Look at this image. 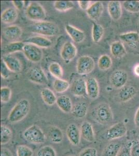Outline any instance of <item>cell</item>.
Instances as JSON below:
<instances>
[{
	"label": "cell",
	"mask_w": 139,
	"mask_h": 156,
	"mask_svg": "<svg viewBox=\"0 0 139 156\" xmlns=\"http://www.w3.org/2000/svg\"><path fill=\"white\" fill-rule=\"evenodd\" d=\"M26 15L31 20L42 21L46 18V12L40 4L36 2H31L26 7Z\"/></svg>",
	"instance_id": "obj_5"
},
{
	"label": "cell",
	"mask_w": 139,
	"mask_h": 156,
	"mask_svg": "<svg viewBox=\"0 0 139 156\" xmlns=\"http://www.w3.org/2000/svg\"><path fill=\"white\" fill-rule=\"evenodd\" d=\"M2 60L11 72L18 73L21 71L22 64L17 57L11 54H5L2 56Z\"/></svg>",
	"instance_id": "obj_14"
},
{
	"label": "cell",
	"mask_w": 139,
	"mask_h": 156,
	"mask_svg": "<svg viewBox=\"0 0 139 156\" xmlns=\"http://www.w3.org/2000/svg\"><path fill=\"white\" fill-rule=\"evenodd\" d=\"M18 16L17 11L13 7H9L2 12L1 16V21L6 24L12 23L16 21Z\"/></svg>",
	"instance_id": "obj_26"
},
{
	"label": "cell",
	"mask_w": 139,
	"mask_h": 156,
	"mask_svg": "<svg viewBox=\"0 0 139 156\" xmlns=\"http://www.w3.org/2000/svg\"><path fill=\"white\" fill-rule=\"evenodd\" d=\"M125 9L132 13L139 12V1H126L123 3Z\"/></svg>",
	"instance_id": "obj_38"
},
{
	"label": "cell",
	"mask_w": 139,
	"mask_h": 156,
	"mask_svg": "<svg viewBox=\"0 0 139 156\" xmlns=\"http://www.w3.org/2000/svg\"><path fill=\"white\" fill-rule=\"evenodd\" d=\"M30 102L28 99L20 100L13 107L8 116V120L11 123H16L23 120L30 112Z\"/></svg>",
	"instance_id": "obj_3"
},
{
	"label": "cell",
	"mask_w": 139,
	"mask_h": 156,
	"mask_svg": "<svg viewBox=\"0 0 139 156\" xmlns=\"http://www.w3.org/2000/svg\"><path fill=\"white\" fill-rule=\"evenodd\" d=\"M16 154L17 156H33V151L28 146L21 145L17 147Z\"/></svg>",
	"instance_id": "obj_40"
},
{
	"label": "cell",
	"mask_w": 139,
	"mask_h": 156,
	"mask_svg": "<svg viewBox=\"0 0 139 156\" xmlns=\"http://www.w3.org/2000/svg\"><path fill=\"white\" fill-rule=\"evenodd\" d=\"M128 78V76L126 71L117 69L111 75L110 82L112 85L115 89H120L127 83Z\"/></svg>",
	"instance_id": "obj_10"
},
{
	"label": "cell",
	"mask_w": 139,
	"mask_h": 156,
	"mask_svg": "<svg viewBox=\"0 0 139 156\" xmlns=\"http://www.w3.org/2000/svg\"><path fill=\"white\" fill-rule=\"evenodd\" d=\"M3 34L8 41L13 42L21 37L23 31L17 25H12L4 28L3 29Z\"/></svg>",
	"instance_id": "obj_15"
},
{
	"label": "cell",
	"mask_w": 139,
	"mask_h": 156,
	"mask_svg": "<svg viewBox=\"0 0 139 156\" xmlns=\"http://www.w3.org/2000/svg\"><path fill=\"white\" fill-rule=\"evenodd\" d=\"M88 112V105L84 101L76 104L73 107L72 114L75 118L83 119L86 117Z\"/></svg>",
	"instance_id": "obj_28"
},
{
	"label": "cell",
	"mask_w": 139,
	"mask_h": 156,
	"mask_svg": "<svg viewBox=\"0 0 139 156\" xmlns=\"http://www.w3.org/2000/svg\"><path fill=\"white\" fill-rule=\"evenodd\" d=\"M23 136L26 141L34 144H43L46 140L44 132L36 125H32L27 128L23 132Z\"/></svg>",
	"instance_id": "obj_4"
},
{
	"label": "cell",
	"mask_w": 139,
	"mask_h": 156,
	"mask_svg": "<svg viewBox=\"0 0 139 156\" xmlns=\"http://www.w3.org/2000/svg\"><path fill=\"white\" fill-rule=\"evenodd\" d=\"M1 75L2 78L5 79H7L11 75V71L7 68L5 64L4 63L3 60L1 61Z\"/></svg>",
	"instance_id": "obj_43"
},
{
	"label": "cell",
	"mask_w": 139,
	"mask_h": 156,
	"mask_svg": "<svg viewBox=\"0 0 139 156\" xmlns=\"http://www.w3.org/2000/svg\"><path fill=\"white\" fill-rule=\"evenodd\" d=\"M30 32L47 37L56 36L60 32V29L56 23L50 21H37L27 27Z\"/></svg>",
	"instance_id": "obj_1"
},
{
	"label": "cell",
	"mask_w": 139,
	"mask_h": 156,
	"mask_svg": "<svg viewBox=\"0 0 139 156\" xmlns=\"http://www.w3.org/2000/svg\"><path fill=\"white\" fill-rule=\"evenodd\" d=\"M56 104L61 110L65 113H69L72 110V101L69 96L67 95H61L58 97Z\"/></svg>",
	"instance_id": "obj_25"
},
{
	"label": "cell",
	"mask_w": 139,
	"mask_h": 156,
	"mask_svg": "<svg viewBox=\"0 0 139 156\" xmlns=\"http://www.w3.org/2000/svg\"><path fill=\"white\" fill-rule=\"evenodd\" d=\"M104 32V28L101 25L93 22L92 29V37L93 42L97 43L100 42L103 36Z\"/></svg>",
	"instance_id": "obj_31"
},
{
	"label": "cell",
	"mask_w": 139,
	"mask_h": 156,
	"mask_svg": "<svg viewBox=\"0 0 139 156\" xmlns=\"http://www.w3.org/2000/svg\"><path fill=\"white\" fill-rule=\"evenodd\" d=\"M12 4L18 10H21L25 6V2L23 1H12Z\"/></svg>",
	"instance_id": "obj_47"
},
{
	"label": "cell",
	"mask_w": 139,
	"mask_h": 156,
	"mask_svg": "<svg viewBox=\"0 0 139 156\" xmlns=\"http://www.w3.org/2000/svg\"><path fill=\"white\" fill-rule=\"evenodd\" d=\"M25 43L21 41H16L11 42L6 45L4 50L6 51V54H11L18 51H23L25 46Z\"/></svg>",
	"instance_id": "obj_32"
},
{
	"label": "cell",
	"mask_w": 139,
	"mask_h": 156,
	"mask_svg": "<svg viewBox=\"0 0 139 156\" xmlns=\"http://www.w3.org/2000/svg\"><path fill=\"white\" fill-rule=\"evenodd\" d=\"M23 51L25 57L31 62H39L42 60L43 56V53L41 48L30 43L25 44Z\"/></svg>",
	"instance_id": "obj_8"
},
{
	"label": "cell",
	"mask_w": 139,
	"mask_h": 156,
	"mask_svg": "<svg viewBox=\"0 0 139 156\" xmlns=\"http://www.w3.org/2000/svg\"><path fill=\"white\" fill-rule=\"evenodd\" d=\"M104 10V7L102 2L97 1L90 5L86 11L88 17L95 21H98L102 15Z\"/></svg>",
	"instance_id": "obj_18"
},
{
	"label": "cell",
	"mask_w": 139,
	"mask_h": 156,
	"mask_svg": "<svg viewBox=\"0 0 139 156\" xmlns=\"http://www.w3.org/2000/svg\"><path fill=\"white\" fill-rule=\"evenodd\" d=\"M92 117L96 122L102 125H107L113 120V114L111 107L106 103L97 105L92 112Z\"/></svg>",
	"instance_id": "obj_2"
},
{
	"label": "cell",
	"mask_w": 139,
	"mask_h": 156,
	"mask_svg": "<svg viewBox=\"0 0 139 156\" xmlns=\"http://www.w3.org/2000/svg\"><path fill=\"white\" fill-rule=\"evenodd\" d=\"M80 131L81 136L85 140L89 142H93L95 140V132L91 123L87 121H84L80 127Z\"/></svg>",
	"instance_id": "obj_19"
},
{
	"label": "cell",
	"mask_w": 139,
	"mask_h": 156,
	"mask_svg": "<svg viewBox=\"0 0 139 156\" xmlns=\"http://www.w3.org/2000/svg\"><path fill=\"white\" fill-rule=\"evenodd\" d=\"M41 95L43 101L46 105L52 106L56 103L57 98L50 89L48 88L43 89L41 90Z\"/></svg>",
	"instance_id": "obj_30"
},
{
	"label": "cell",
	"mask_w": 139,
	"mask_h": 156,
	"mask_svg": "<svg viewBox=\"0 0 139 156\" xmlns=\"http://www.w3.org/2000/svg\"><path fill=\"white\" fill-rule=\"evenodd\" d=\"M12 133L8 126L1 125V145L9 143L12 138Z\"/></svg>",
	"instance_id": "obj_34"
},
{
	"label": "cell",
	"mask_w": 139,
	"mask_h": 156,
	"mask_svg": "<svg viewBox=\"0 0 139 156\" xmlns=\"http://www.w3.org/2000/svg\"><path fill=\"white\" fill-rule=\"evenodd\" d=\"M134 72L137 76H139V64H137L134 67Z\"/></svg>",
	"instance_id": "obj_50"
},
{
	"label": "cell",
	"mask_w": 139,
	"mask_h": 156,
	"mask_svg": "<svg viewBox=\"0 0 139 156\" xmlns=\"http://www.w3.org/2000/svg\"><path fill=\"white\" fill-rule=\"evenodd\" d=\"M77 55V48L72 43L68 41L62 46L60 55L65 64H69Z\"/></svg>",
	"instance_id": "obj_11"
},
{
	"label": "cell",
	"mask_w": 139,
	"mask_h": 156,
	"mask_svg": "<svg viewBox=\"0 0 139 156\" xmlns=\"http://www.w3.org/2000/svg\"><path fill=\"white\" fill-rule=\"evenodd\" d=\"M27 76L30 81L35 83L42 85L48 83V80L46 74L39 66H33L30 68L28 72Z\"/></svg>",
	"instance_id": "obj_9"
},
{
	"label": "cell",
	"mask_w": 139,
	"mask_h": 156,
	"mask_svg": "<svg viewBox=\"0 0 139 156\" xmlns=\"http://www.w3.org/2000/svg\"><path fill=\"white\" fill-rule=\"evenodd\" d=\"M131 144L125 145L122 148L117 156H131L130 153Z\"/></svg>",
	"instance_id": "obj_45"
},
{
	"label": "cell",
	"mask_w": 139,
	"mask_h": 156,
	"mask_svg": "<svg viewBox=\"0 0 139 156\" xmlns=\"http://www.w3.org/2000/svg\"><path fill=\"white\" fill-rule=\"evenodd\" d=\"M134 120V123L136 126L139 127V107L136 112Z\"/></svg>",
	"instance_id": "obj_49"
},
{
	"label": "cell",
	"mask_w": 139,
	"mask_h": 156,
	"mask_svg": "<svg viewBox=\"0 0 139 156\" xmlns=\"http://www.w3.org/2000/svg\"><path fill=\"white\" fill-rule=\"evenodd\" d=\"M66 134L71 144L75 146L79 145L81 134L79 128L74 123L69 125L66 129Z\"/></svg>",
	"instance_id": "obj_13"
},
{
	"label": "cell",
	"mask_w": 139,
	"mask_h": 156,
	"mask_svg": "<svg viewBox=\"0 0 139 156\" xmlns=\"http://www.w3.org/2000/svg\"><path fill=\"white\" fill-rule=\"evenodd\" d=\"M25 42L35 45L41 48H49L53 44L51 40L43 36H35L29 37L25 41Z\"/></svg>",
	"instance_id": "obj_23"
},
{
	"label": "cell",
	"mask_w": 139,
	"mask_h": 156,
	"mask_svg": "<svg viewBox=\"0 0 139 156\" xmlns=\"http://www.w3.org/2000/svg\"><path fill=\"white\" fill-rule=\"evenodd\" d=\"M65 31L73 41L77 43L83 42L85 39V34L83 31L76 28L71 25H67L65 27Z\"/></svg>",
	"instance_id": "obj_22"
},
{
	"label": "cell",
	"mask_w": 139,
	"mask_h": 156,
	"mask_svg": "<svg viewBox=\"0 0 139 156\" xmlns=\"http://www.w3.org/2000/svg\"><path fill=\"white\" fill-rule=\"evenodd\" d=\"M49 140L55 144L61 143L64 140V134L61 129L57 126H51L48 131Z\"/></svg>",
	"instance_id": "obj_24"
},
{
	"label": "cell",
	"mask_w": 139,
	"mask_h": 156,
	"mask_svg": "<svg viewBox=\"0 0 139 156\" xmlns=\"http://www.w3.org/2000/svg\"><path fill=\"white\" fill-rule=\"evenodd\" d=\"M70 87V84L66 80L61 79H56L54 82L53 87L54 90L58 93H62L68 90Z\"/></svg>",
	"instance_id": "obj_35"
},
{
	"label": "cell",
	"mask_w": 139,
	"mask_h": 156,
	"mask_svg": "<svg viewBox=\"0 0 139 156\" xmlns=\"http://www.w3.org/2000/svg\"><path fill=\"white\" fill-rule=\"evenodd\" d=\"M86 92L90 99H96L98 98L100 87L96 78L91 77L86 80Z\"/></svg>",
	"instance_id": "obj_16"
},
{
	"label": "cell",
	"mask_w": 139,
	"mask_h": 156,
	"mask_svg": "<svg viewBox=\"0 0 139 156\" xmlns=\"http://www.w3.org/2000/svg\"><path fill=\"white\" fill-rule=\"evenodd\" d=\"M71 90L75 96H84L87 93L86 81L83 78L76 79L72 83Z\"/></svg>",
	"instance_id": "obj_20"
},
{
	"label": "cell",
	"mask_w": 139,
	"mask_h": 156,
	"mask_svg": "<svg viewBox=\"0 0 139 156\" xmlns=\"http://www.w3.org/2000/svg\"><path fill=\"white\" fill-rule=\"evenodd\" d=\"M74 4L71 1H56L54 2L55 9L60 12H66L72 9Z\"/></svg>",
	"instance_id": "obj_36"
},
{
	"label": "cell",
	"mask_w": 139,
	"mask_h": 156,
	"mask_svg": "<svg viewBox=\"0 0 139 156\" xmlns=\"http://www.w3.org/2000/svg\"><path fill=\"white\" fill-rule=\"evenodd\" d=\"M127 133V128L123 122H118L109 128L103 134L106 140H111L121 138Z\"/></svg>",
	"instance_id": "obj_6"
},
{
	"label": "cell",
	"mask_w": 139,
	"mask_h": 156,
	"mask_svg": "<svg viewBox=\"0 0 139 156\" xmlns=\"http://www.w3.org/2000/svg\"><path fill=\"white\" fill-rule=\"evenodd\" d=\"M12 90L9 87H3L1 88V101L2 103H7L11 99Z\"/></svg>",
	"instance_id": "obj_41"
},
{
	"label": "cell",
	"mask_w": 139,
	"mask_h": 156,
	"mask_svg": "<svg viewBox=\"0 0 139 156\" xmlns=\"http://www.w3.org/2000/svg\"><path fill=\"white\" fill-rule=\"evenodd\" d=\"M112 66V60L109 55H103L99 57L98 61L99 68L102 71H106Z\"/></svg>",
	"instance_id": "obj_33"
},
{
	"label": "cell",
	"mask_w": 139,
	"mask_h": 156,
	"mask_svg": "<svg viewBox=\"0 0 139 156\" xmlns=\"http://www.w3.org/2000/svg\"><path fill=\"white\" fill-rule=\"evenodd\" d=\"M95 66V61L92 57L87 55L82 56L78 59L76 71L79 75H88L93 71Z\"/></svg>",
	"instance_id": "obj_7"
},
{
	"label": "cell",
	"mask_w": 139,
	"mask_h": 156,
	"mask_svg": "<svg viewBox=\"0 0 139 156\" xmlns=\"http://www.w3.org/2000/svg\"><path fill=\"white\" fill-rule=\"evenodd\" d=\"M130 153L131 156H139V142L131 143Z\"/></svg>",
	"instance_id": "obj_44"
},
{
	"label": "cell",
	"mask_w": 139,
	"mask_h": 156,
	"mask_svg": "<svg viewBox=\"0 0 139 156\" xmlns=\"http://www.w3.org/2000/svg\"><path fill=\"white\" fill-rule=\"evenodd\" d=\"M107 11L111 18L117 21L122 16V6L119 1H111L107 4Z\"/></svg>",
	"instance_id": "obj_17"
},
{
	"label": "cell",
	"mask_w": 139,
	"mask_h": 156,
	"mask_svg": "<svg viewBox=\"0 0 139 156\" xmlns=\"http://www.w3.org/2000/svg\"><path fill=\"white\" fill-rule=\"evenodd\" d=\"M78 4L79 7L83 10L87 11L90 7L91 1H78Z\"/></svg>",
	"instance_id": "obj_46"
},
{
	"label": "cell",
	"mask_w": 139,
	"mask_h": 156,
	"mask_svg": "<svg viewBox=\"0 0 139 156\" xmlns=\"http://www.w3.org/2000/svg\"></svg>",
	"instance_id": "obj_51"
},
{
	"label": "cell",
	"mask_w": 139,
	"mask_h": 156,
	"mask_svg": "<svg viewBox=\"0 0 139 156\" xmlns=\"http://www.w3.org/2000/svg\"><path fill=\"white\" fill-rule=\"evenodd\" d=\"M120 39L131 48H136L139 43V34L129 32L120 34Z\"/></svg>",
	"instance_id": "obj_21"
},
{
	"label": "cell",
	"mask_w": 139,
	"mask_h": 156,
	"mask_svg": "<svg viewBox=\"0 0 139 156\" xmlns=\"http://www.w3.org/2000/svg\"></svg>",
	"instance_id": "obj_52"
},
{
	"label": "cell",
	"mask_w": 139,
	"mask_h": 156,
	"mask_svg": "<svg viewBox=\"0 0 139 156\" xmlns=\"http://www.w3.org/2000/svg\"><path fill=\"white\" fill-rule=\"evenodd\" d=\"M137 89L131 85H125L117 93V99L120 102L126 103L134 98L137 94Z\"/></svg>",
	"instance_id": "obj_12"
},
{
	"label": "cell",
	"mask_w": 139,
	"mask_h": 156,
	"mask_svg": "<svg viewBox=\"0 0 139 156\" xmlns=\"http://www.w3.org/2000/svg\"><path fill=\"white\" fill-rule=\"evenodd\" d=\"M78 156H98V151L95 148L88 147L82 151Z\"/></svg>",
	"instance_id": "obj_42"
},
{
	"label": "cell",
	"mask_w": 139,
	"mask_h": 156,
	"mask_svg": "<svg viewBox=\"0 0 139 156\" xmlns=\"http://www.w3.org/2000/svg\"><path fill=\"white\" fill-rule=\"evenodd\" d=\"M36 156H57L56 151L50 146H44L37 151Z\"/></svg>",
	"instance_id": "obj_39"
},
{
	"label": "cell",
	"mask_w": 139,
	"mask_h": 156,
	"mask_svg": "<svg viewBox=\"0 0 139 156\" xmlns=\"http://www.w3.org/2000/svg\"><path fill=\"white\" fill-rule=\"evenodd\" d=\"M1 156H12V154L9 149L2 147L1 149Z\"/></svg>",
	"instance_id": "obj_48"
},
{
	"label": "cell",
	"mask_w": 139,
	"mask_h": 156,
	"mask_svg": "<svg viewBox=\"0 0 139 156\" xmlns=\"http://www.w3.org/2000/svg\"><path fill=\"white\" fill-rule=\"evenodd\" d=\"M49 73L57 79H61L63 76V70L61 66L57 62H54L50 64L48 67Z\"/></svg>",
	"instance_id": "obj_37"
},
{
	"label": "cell",
	"mask_w": 139,
	"mask_h": 156,
	"mask_svg": "<svg viewBox=\"0 0 139 156\" xmlns=\"http://www.w3.org/2000/svg\"><path fill=\"white\" fill-rule=\"evenodd\" d=\"M110 50L111 54L116 58H122L127 53L125 46L120 41H115L112 43Z\"/></svg>",
	"instance_id": "obj_27"
},
{
	"label": "cell",
	"mask_w": 139,
	"mask_h": 156,
	"mask_svg": "<svg viewBox=\"0 0 139 156\" xmlns=\"http://www.w3.org/2000/svg\"><path fill=\"white\" fill-rule=\"evenodd\" d=\"M121 149L122 145L120 143H111L104 148L101 156H117Z\"/></svg>",
	"instance_id": "obj_29"
}]
</instances>
